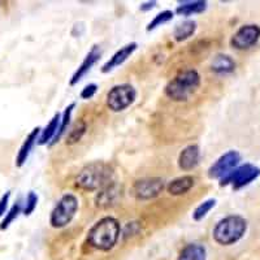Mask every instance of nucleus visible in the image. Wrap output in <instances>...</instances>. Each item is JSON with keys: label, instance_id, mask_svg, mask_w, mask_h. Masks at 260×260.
<instances>
[{"label": "nucleus", "instance_id": "nucleus-1", "mask_svg": "<svg viewBox=\"0 0 260 260\" xmlns=\"http://www.w3.org/2000/svg\"><path fill=\"white\" fill-rule=\"evenodd\" d=\"M121 233V226L117 219L106 216L98 220L87 233V242L99 251H110L117 243Z\"/></svg>", "mask_w": 260, "mask_h": 260}, {"label": "nucleus", "instance_id": "nucleus-2", "mask_svg": "<svg viewBox=\"0 0 260 260\" xmlns=\"http://www.w3.org/2000/svg\"><path fill=\"white\" fill-rule=\"evenodd\" d=\"M113 168L104 161H94L83 167L76 177V186L85 191H99L113 182Z\"/></svg>", "mask_w": 260, "mask_h": 260}, {"label": "nucleus", "instance_id": "nucleus-3", "mask_svg": "<svg viewBox=\"0 0 260 260\" xmlns=\"http://www.w3.org/2000/svg\"><path fill=\"white\" fill-rule=\"evenodd\" d=\"M201 86V76L195 69H185L167 83L164 92L173 102H186Z\"/></svg>", "mask_w": 260, "mask_h": 260}, {"label": "nucleus", "instance_id": "nucleus-4", "mask_svg": "<svg viewBox=\"0 0 260 260\" xmlns=\"http://www.w3.org/2000/svg\"><path fill=\"white\" fill-rule=\"evenodd\" d=\"M247 232V220L242 216L231 215L215 225L212 238L221 246H232L241 241Z\"/></svg>", "mask_w": 260, "mask_h": 260}, {"label": "nucleus", "instance_id": "nucleus-5", "mask_svg": "<svg viewBox=\"0 0 260 260\" xmlns=\"http://www.w3.org/2000/svg\"><path fill=\"white\" fill-rule=\"evenodd\" d=\"M80 202L72 192H67L59 199L50 216V224L55 229H61L69 225L77 213Z\"/></svg>", "mask_w": 260, "mask_h": 260}, {"label": "nucleus", "instance_id": "nucleus-6", "mask_svg": "<svg viewBox=\"0 0 260 260\" xmlns=\"http://www.w3.org/2000/svg\"><path fill=\"white\" fill-rule=\"evenodd\" d=\"M137 91L130 83H120L113 86L107 92L106 104L112 112H122L136 102Z\"/></svg>", "mask_w": 260, "mask_h": 260}, {"label": "nucleus", "instance_id": "nucleus-7", "mask_svg": "<svg viewBox=\"0 0 260 260\" xmlns=\"http://www.w3.org/2000/svg\"><path fill=\"white\" fill-rule=\"evenodd\" d=\"M260 176V168L254 166L251 162H246L242 166H238L236 169L220 180V186H232L233 189L238 190L247 186L254 182Z\"/></svg>", "mask_w": 260, "mask_h": 260}, {"label": "nucleus", "instance_id": "nucleus-8", "mask_svg": "<svg viewBox=\"0 0 260 260\" xmlns=\"http://www.w3.org/2000/svg\"><path fill=\"white\" fill-rule=\"evenodd\" d=\"M241 154L236 150H231L225 152L213 162L208 169V177L212 180H221L228 176L233 169L240 166Z\"/></svg>", "mask_w": 260, "mask_h": 260}, {"label": "nucleus", "instance_id": "nucleus-9", "mask_svg": "<svg viewBox=\"0 0 260 260\" xmlns=\"http://www.w3.org/2000/svg\"><path fill=\"white\" fill-rule=\"evenodd\" d=\"M260 39V26L255 24L243 25L234 32L231 39L232 47L238 51L250 50Z\"/></svg>", "mask_w": 260, "mask_h": 260}, {"label": "nucleus", "instance_id": "nucleus-10", "mask_svg": "<svg viewBox=\"0 0 260 260\" xmlns=\"http://www.w3.org/2000/svg\"><path fill=\"white\" fill-rule=\"evenodd\" d=\"M166 187L164 180L157 177L152 178H142L138 180L133 185V195L139 201H150L161 194V191Z\"/></svg>", "mask_w": 260, "mask_h": 260}, {"label": "nucleus", "instance_id": "nucleus-11", "mask_svg": "<svg viewBox=\"0 0 260 260\" xmlns=\"http://www.w3.org/2000/svg\"><path fill=\"white\" fill-rule=\"evenodd\" d=\"M102 57V50L101 46L94 45L91 47V50L89 52L86 53L85 59L82 60V62L80 64V67L77 68V71L74 72L73 76H72L71 81H69V85L71 86H76L83 77H85L86 74L89 73L91 71V68L99 61V59Z\"/></svg>", "mask_w": 260, "mask_h": 260}, {"label": "nucleus", "instance_id": "nucleus-12", "mask_svg": "<svg viewBox=\"0 0 260 260\" xmlns=\"http://www.w3.org/2000/svg\"><path fill=\"white\" fill-rule=\"evenodd\" d=\"M137 48H138V45H137L136 42H130L127 45L122 46L120 50H117L113 53L112 56L110 57V60H107V61L104 62L103 67H102L101 69L102 73H110L113 69L118 68L120 65L124 64V62L136 52Z\"/></svg>", "mask_w": 260, "mask_h": 260}, {"label": "nucleus", "instance_id": "nucleus-13", "mask_svg": "<svg viewBox=\"0 0 260 260\" xmlns=\"http://www.w3.org/2000/svg\"><path fill=\"white\" fill-rule=\"evenodd\" d=\"M120 198H121V187L118 186L117 183L111 182L110 185L99 190L95 198V204L96 207L101 208L113 207Z\"/></svg>", "mask_w": 260, "mask_h": 260}, {"label": "nucleus", "instance_id": "nucleus-14", "mask_svg": "<svg viewBox=\"0 0 260 260\" xmlns=\"http://www.w3.org/2000/svg\"><path fill=\"white\" fill-rule=\"evenodd\" d=\"M178 167L183 172L195 169L201 162V148L198 145H189L183 148L178 155Z\"/></svg>", "mask_w": 260, "mask_h": 260}, {"label": "nucleus", "instance_id": "nucleus-15", "mask_svg": "<svg viewBox=\"0 0 260 260\" xmlns=\"http://www.w3.org/2000/svg\"><path fill=\"white\" fill-rule=\"evenodd\" d=\"M41 129L42 127H39V126L34 127V129H32L29 134H27V137L24 139L22 145H21L20 148H18L17 156H16V161H15V164L17 168H21V167H24L25 164H26L27 159H29L30 154H31L32 148H34V146L38 143V138H39V133H41Z\"/></svg>", "mask_w": 260, "mask_h": 260}, {"label": "nucleus", "instance_id": "nucleus-16", "mask_svg": "<svg viewBox=\"0 0 260 260\" xmlns=\"http://www.w3.org/2000/svg\"><path fill=\"white\" fill-rule=\"evenodd\" d=\"M195 178L191 175H185L181 177L172 180L167 185V191L173 197H180V195H185L194 187Z\"/></svg>", "mask_w": 260, "mask_h": 260}, {"label": "nucleus", "instance_id": "nucleus-17", "mask_svg": "<svg viewBox=\"0 0 260 260\" xmlns=\"http://www.w3.org/2000/svg\"><path fill=\"white\" fill-rule=\"evenodd\" d=\"M207 2L204 0H187V2H181L177 6L175 12L178 16L189 17V16L201 15L207 9Z\"/></svg>", "mask_w": 260, "mask_h": 260}, {"label": "nucleus", "instance_id": "nucleus-18", "mask_svg": "<svg viewBox=\"0 0 260 260\" xmlns=\"http://www.w3.org/2000/svg\"><path fill=\"white\" fill-rule=\"evenodd\" d=\"M60 117H61V113L56 112L52 116L50 122H48L43 129H41V133H39V138H38L39 146L51 145V143H52L53 138H55V136H56L57 133V129H59Z\"/></svg>", "mask_w": 260, "mask_h": 260}, {"label": "nucleus", "instance_id": "nucleus-19", "mask_svg": "<svg viewBox=\"0 0 260 260\" xmlns=\"http://www.w3.org/2000/svg\"><path fill=\"white\" fill-rule=\"evenodd\" d=\"M211 69H212V72H215L217 74H229L232 72H234V69H236V61L229 55L219 53V55H216L213 57Z\"/></svg>", "mask_w": 260, "mask_h": 260}, {"label": "nucleus", "instance_id": "nucleus-20", "mask_svg": "<svg viewBox=\"0 0 260 260\" xmlns=\"http://www.w3.org/2000/svg\"><path fill=\"white\" fill-rule=\"evenodd\" d=\"M177 260H207V250L203 245L190 243L182 248Z\"/></svg>", "mask_w": 260, "mask_h": 260}, {"label": "nucleus", "instance_id": "nucleus-21", "mask_svg": "<svg viewBox=\"0 0 260 260\" xmlns=\"http://www.w3.org/2000/svg\"><path fill=\"white\" fill-rule=\"evenodd\" d=\"M74 108H76V103H71L69 106L65 107L64 112L61 113V117H60L59 129H57V133H56V136H55V138H53L51 146L59 142L60 139L64 137V134L67 133V130H68V127H69V124H71L72 115H73Z\"/></svg>", "mask_w": 260, "mask_h": 260}, {"label": "nucleus", "instance_id": "nucleus-22", "mask_svg": "<svg viewBox=\"0 0 260 260\" xmlns=\"http://www.w3.org/2000/svg\"><path fill=\"white\" fill-rule=\"evenodd\" d=\"M195 30H197V22L194 20H186L175 27L173 37L177 42H183L194 36Z\"/></svg>", "mask_w": 260, "mask_h": 260}, {"label": "nucleus", "instance_id": "nucleus-23", "mask_svg": "<svg viewBox=\"0 0 260 260\" xmlns=\"http://www.w3.org/2000/svg\"><path fill=\"white\" fill-rule=\"evenodd\" d=\"M22 204H24L22 199L18 198L17 201L13 203L12 207L7 211L3 221H2V224H0V231H3V232L7 231V229L12 225V222L17 219L18 216H20V213H22Z\"/></svg>", "mask_w": 260, "mask_h": 260}, {"label": "nucleus", "instance_id": "nucleus-24", "mask_svg": "<svg viewBox=\"0 0 260 260\" xmlns=\"http://www.w3.org/2000/svg\"><path fill=\"white\" fill-rule=\"evenodd\" d=\"M216 202L217 201H216L215 198H210L207 199V201L202 202L198 207L195 208L194 212H192V220H194V221H201V220H203L204 217L215 208Z\"/></svg>", "mask_w": 260, "mask_h": 260}, {"label": "nucleus", "instance_id": "nucleus-25", "mask_svg": "<svg viewBox=\"0 0 260 260\" xmlns=\"http://www.w3.org/2000/svg\"><path fill=\"white\" fill-rule=\"evenodd\" d=\"M173 16H175V12H173V11H169V9H166V11L157 13V15L151 20L150 24L147 25L146 30H147V31H152V30L157 29V27L161 26V25L169 22V21L173 18Z\"/></svg>", "mask_w": 260, "mask_h": 260}, {"label": "nucleus", "instance_id": "nucleus-26", "mask_svg": "<svg viewBox=\"0 0 260 260\" xmlns=\"http://www.w3.org/2000/svg\"><path fill=\"white\" fill-rule=\"evenodd\" d=\"M39 197L36 191H29L26 195V199L22 204V215L30 216L34 211H36L37 206H38Z\"/></svg>", "mask_w": 260, "mask_h": 260}, {"label": "nucleus", "instance_id": "nucleus-27", "mask_svg": "<svg viewBox=\"0 0 260 260\" xmlns=\"http://www.w3.org/2000/svg\"><path fill=\"white\" fill-rule=\"evenodd\" d=\"M85 132H86V125L83 124V122L77 124L76 126L73 127V129L71 130V132H69L68 138H67V143H69V145L77 143L78 141L82 138V136L85 134Z\"/></svg>", "mask_w": 260, "mask_h": 260}, {"label": "nucleus", "instance_id": "nucleus-28", "mask_svg": "<svg viewBox=\"0 0 260 260\" xmlns=\"http://www.w3.org/2000/svg\"><path fill=\"white\" fill-rule=\"evenodd\" d=\"M96 91H98L96 83H89V85H86L85 87H83L80 96L81 99H83V101H89V99H91V98L95 96Z\"/></svg>", "mask_w": 260, "mask_h": 260}, {"label": "nucleus", "instance_id": "nucleus-29", "mask_svg": "<svg viewBox=\"0 0 260 260\" xmlns=\"http://www.w3.org/2000/svg\"><path fill=\"white\" fill-rule=\"evenodd\" d=\"M9 199H11V191H7L2 195V198H0V219L6 216L7 211H8V204H9Z\"/></svg>", "mask_w": 260, "mask_h": 260}, {"label": "nucleus", "instance_id": "nucleus-30", "mask_svg": "<svg viewBox=\"0 0 260 260\" xmlns=\"http://www.w3.org/2000/svg\"><path fill=\"white\" fill-rule=\"evenodd\" d=\"M157 6V2H155V0H148V2H145V3L141 4V7H139V9L142 11V12H148V11H151V9H154L155 7Z\"/></svg>", "mask_w": 260, "mask_h": 260}]
</instances>
